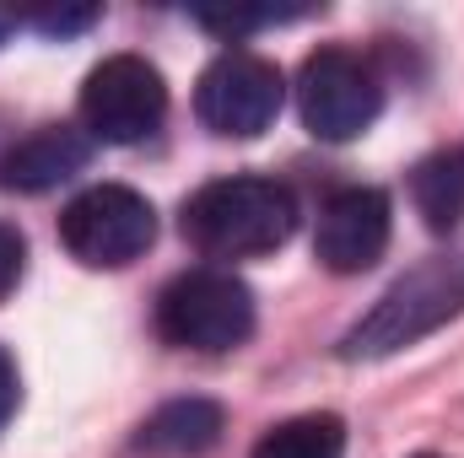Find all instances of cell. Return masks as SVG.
Instances as JSON below:
<instances>
[{
	"instance_id": "cell-1",
	"label": "cell",
	"mask_w": 464,
	"mask_h": 458,
	"mask_svg": "<svg viewBox=\"0 0 464 458\" xmlns=\"http://www.w3.org/2000/svg\"><path fill=\"white\" fill-rule=\"evenodd\" d=\"M297 232V200L276 178H217L184 205V237L211 259H254Z\"/></svg>"
},
{
	"instance_id": "cell-2",
	"label": "cell",
	"mask_w": 464,
	"mask_h": 458,
	"mask_svg": "<svg viewBox=\"0 0 464 458\" xmlns=\"http://www.w3.org/2000/svg\"><path fill=\"white\" fill-rule=\"evenodd\" d=\"M459 308H464L459 264H449V259H427V264H416L411 275H400V281L378 297V308H372L362 324H351L346 340H341V356H346V361H378V356H394V350H405V345L438 335Z\"/></svg>"
},
{
	"instance_id": "cell-3",
	"label": "cell",
	"mask_w": 464,
	"mask_h": 458,
	"mask_svg": "<svg viewBox=\"0 0 464 458\" xmlns=\"http://www.w3.org/2000/svg\"><path fill=\"white\" fill-rule=\"evenodd\" d=\"M157 335L184 350H206V356L237 350L254 335V291L222 264L184 270L157 297Z\"/></svg>"
},
{
	"instance_id": "cell-4",
	"label": "cell",
	"mask_w": 464,
	"mask_h": 458,
	"mask_svg": "<svg viewBox=\"0 0 464 458\" xmlns=\"http://www.w3.org/2000/svg\"><path fill=\"white\" fill-rule=\"evenodd\" d=\"M297 109L319 140H356L383 109V81L356 49H319L297 71Z\"/></svg>"
},
{
	"instance_id": "cell-5",
	"label": "cell",
	"mask_w": 464,
	"mask_h": 458,
	"mask_svg": "<svg viewBox=\"0 0 464 458\" xmlns=\"http://www.w3.org/2000/svg\"><path fill=\"white\" fill-rule=\"evenodd\" d=\"M65 248L92 264V270H119L130 259H140L157 237V211L146 195L124 189V184H98L87 195H76L60 216Z\"/></svg>"
},
{
	"instance_id": "cell-6",
	"label": "cell",
	"mask_w": 464,
	"mask_h": 458,
	"mask_svg": "<svg viewBox=\"0 0 464 458\" xmlns=\"http://www.w3.org/2000/svg\"><path fill=\"white\" fill-rule=\"evenodd\" d=\"M162 119H168V87H162L157 65H146L140 54L103 60L82 87V124L92 140L135 146V140L157 135Z\"/></svg>"
},
{
	"instance_id": "cell-7",
	"label": "cell",
	"mask_w": 464,
	"mask_h": 458,
	"mask_svg": "<svg viewBox=\"0 0 464 458\" xmlns=\"http://www.w3.org/2000/svg\"><path fill=\"white\" fill-rule=\"evenodd\" d=\"M281 98H286V81L270 60L259 54H243L227 49L206 65L200 87H195V114L206 129L232 135V140H254L259 129H270L281 114Z\"/></svg>"
},
{
	"instance_id": "cell-8",
	"label": "cell",
	"mask_w": 464,
	"mask_h": 458,
	"mask_svg": "<svg viewBox=\"0 0 464 458\" xmlns=\"http://www.w3.org/2000/svg\"><path fill=\"white\" fill-rule=\"evenodd\" d=\"M383 248H389V195L367 189V184L335 189L319 211V232H314L319 264L335 275H362L383 259Z\"/></svg>"
},
{
	"instance_id": "cell-9",
	"label": "cell",
	"mask_w": 464,
	"mask_h": 458,
	"mask_svg": "<svg viewBox=\"0 0 464 458\" xmlns=\"http://www.w3.org/2000/svg\"><path fill=\"white\" fill-rule=\"evenodd\" d=\"M92 162V135L76 124H38L33 135H22L5 157H0V184L5 189H54L65 178H76Z\"/></svg>"
},
{
	"instance_id": "cell-10",
	"label": "cell",
	"mask_w": 464,
	"mask_h": 458,
	"mask_svg": "<svg viewBox=\"0 0 464 458\" xmlns=\"http://www.w3.org/2000/svg\"><path fill=\"white\" fill-rule=\"evenodd\" d=\"M217 437H222V405H211V399H173L140 426L135 448L140 453H206Z\"/></svg>"
},
{
	"instance_id": "cell-11",
	"label": "cell",
	"mask_w": 464,
	"mask_h": 458,
	"mask_svg": "<svg viewBox=\"0 0 464 458\" xmlns=\"http://www.w3.org/2000/svg\"><path fill=\"white\" fill-rule=\"evenodd\" d=\"M411 200L421 211V222L432 232H454L464 222V151L449 146V151H432L416 162L411 173Z\"/></svg>"
},
{
	"instance_id": "cell-12",
	"label": "cell",
	"mask_w": 464,
	"mask_h": 458,
	"mask_svg": "<svg viewBox=\"0 0 464 458\" xmlns=\"http://www.w3.org/2000/svg\"><path fill=\"white\" fill-rule=\"evenodd\" d=\"M254 458H346V426H341V415L281 421L254 443Z\"/></svg>"
},
{
	"instance_id": "cell-13",
	"label": "cell",
	"mask_w": 464,
	"mask_h": 458,
	"mask_svg": "<svg viewBox=\"0 0 464 458\" xmlns=\"http://www.w3.org/2000/svg\"><path fill=\"white\" fill-rule=\"evenodd\" d=\"M22 264H27V237L11 227V222H0V302L16 291V281H22Z\"/></svg>"
},
{
	"instance_id": "cell-14",
	"label": "cell",
	"mask_w": 464,
	"mask_h": 458,
	"mask_svg": "<svg viewBox=\"0 0 464 458\" xmlns=\"http://www.w3.org/2000/svg\"><path fill=\"white\" fill-rule=\"evenodd\" d=\"M22 22L38 27V33H49V38H65V33L92 27V22H98V5H76V11H33V16H22Z\"/></svg>"
},
{
	"instance_id": "cell-15",
	"label": "cell",
	"mask_w": 464,
	"mask_h": 458,
	"mask_svg": "<svg viewBox=\"0 0 464 458\" xmlns=\"http://www.w3.org/2000/svg\"><path fill=\"white\" fill-rule=\"evenodd\" d=\"M16 399H22V377H16V361H11V350L0 345V432H5V421L16 415Z\"/></svg>"
},
{
	"instance_id": "cell-16",
	"label": "cell",
	"mask_w": 464,
	"mask_h": 458,
	"mask_svg": "<svg viewBox=\"0 0 464 458\" xmlns=\"http://www.w3.org/2000/svg\"><path fill=\"white\" fill-rule=\"evenodd\" d=\"M16 27H22V16H16V11H0V43H5Z\"/></svg>"
},
{
	"instance_id": "cell-17",
	"label": "cell",
	"mask_w": 464,
	"mask_h": 458,
	"mask_svg": "<svg viewBox=\"0 0 464 458\" xmlns=\"http://www.w3.org/2000/svg\"><path fill=\"white\" fill-rule=\"evenodd\" d=\"M421 458H438V453H421Z\"/></svg>"
}]
</instances>
